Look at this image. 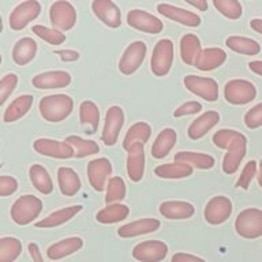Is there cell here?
<instances>
[{
	"instance_id": "6da1fadb",
	"label": "cell",
	"mask_w": 262,
	"mask_h": 262,
	"mask_svg": "<svg viewBox=\"0 0 262 262\" xmlns=\"http://www.w3.org/2000/svg\"><path fill=\"white\" fill-rule=\"evenodd\" d=\"M213 143L220 149H225L223 159V171L227 175H232L239 169L247 151V138L236 130L223 128L214 133Z\"/></svg>"
},
{
	"instance_id": "7a4b0ae2",
	"label": "cell",
	"mask_w": 262,
	"mask_h": 262,
	"mask_svg": "<svg viewBox=\"0 0 262 262\" xmlns=\"http://www.w3.org/2000/svg\"><path fill=\"white\" fill-rule=\"evenodd\" d=\"M74 110L73 98L67 94H49L38 102V111L44 120L49 123L63 122Z\"/></svg>"
},
{
	"instance_id": "3957f363",
	"label": "cell",
	"mask_w": 262,
	"mask_h": 262,
	"mask_svg": "<svg viewBox=\"0 0 262 262\" xmlns=\"http://www.w3.org/2000/svg\"><path fill=\"white\" fill-rule=\"evenodd\" d=\"M42 210V201L32 194L19 196L12 204L10 214L12 221L18 225H28L40 216Z\"/></svg>"
},
{
	"instance_id": "277c9868",
	"label": "cell",
	"mask_w": 262,
	"mask_h": 262,
	"mask_svg": "<svg viewBox=\"0 0 262 262\" xmlns=\"http://www.w3.org/2000/svg\"><path fill=\"white\" fill-rule=\"evenodd\" d=\"M235 231L245 239H257L262 236V210L255 208L242 210L235 220Z\"/></svg>"
},
{
	"instance_id": "5b68a950",
	"label": "cell",
	"mask_w": 262,
	"mask_h": 262,
	"mask_svg": "<svg viewBox=\"0 0 262 262\" xmlns=\"http://www.w3.org/2000/svg\"><path fill=\"white\" fill-rule=\"evenodd\" d=\"M173 63V42L169 38H161L153 48L150 69L157 77H165L171 71Z\"/></svg>"
},
{
	"instance_id": "8992f818",
	"label": "cell",
	"mask_w": 262,
	"mask_h": 262,
	"mask_svg": "<svg viewBox=\"0 0 262 262\" xmlns=\"http://www.w3.org/2000/svg\"><path fill=\"white\" fill-rule=\"evenodd\" d=\"M224 97L232 105H245L257 97V89L250 81L232 79L225 83Z\"/></svg>"
},
{
	"instance_id": "52a82bcc",
	"label": "cell",
	"mask_w": 262,
	"mask_h": 262,
	"mask_svg": "<svg viewBox=\"0 0 262 262\" xmlns=\"http://www.w3.org/2000/svg\"><path fill=\"white\" fill-rule=\"evenodd\" d=\"M49 20L53 29L59 32H67L77 24V11L70 2H55L49 8Z\"/></svg>"
},
{
	"instance_id": "ba28073f",
	"label": "cell",
	"mask_w": 262,
	"mask_h": 262,
	"mask_svg": "<svg viewBox=\"0 0 262 262\" xmlns=\"http://www.w3.org/2000/svg\"><path fill=\"white\" fill-rule=\"evenodd\" d=\"M183 83L188 92L204 98L205 101L214 102L219 98V85L213 78L187 75V77H184Z\"/></svg>"
},
{
	"instance_id": "9c48e42d",
	"label": "cell",
	"mask_w": 262,
	"mask_h": 262,
	"mask_svg": "<svg viewBox=\"0 0 262 262\" xmlns=\"http://www.w3.org/2000/svg\"><path fill=\"white\" fill-rule=\"evenodd\" d=\"M147 47L143 41H134L131 42L123 52L119 60V70L124 75H131L141 67L146 56Z\"/></svg>"
},
{
	"instance_id": "30bf717a",
	"label": "cell",
	"mask_w": 262,
	"mask_h": 262,
	"mask_svg": "<svg viewBox=\"0 0 262 262\" xmlns=\"http://www.w3.org/2000/svg\"><path fill=\"white\" fill-rule=\"evenodd\" d=\"M41 4L37 0L22 2L10 14L8 24L12 30H22L40 15Z\"/></svg>"
},
{
	"instance_id": "8fae6325",
	"label": "cell",
	"mask_w": 262,
	"mask_h": 262,
	"mask_svg": "<svg viewBox=\"0 0 262 262\" xmlns=\"http://www.w3.org/2000/svg\"><path fill=\"white\" fill-rule=\"evenodd\" d=\"M124 124V112L119 105H112L105 114V123L102 128L101 139L106 146H114L118 142L119 134Z\"/></svg>"
},
{
	"instance_id": "7c38bea8",
	"label": "cell",
	"mask_w": 262,
	"mask_h": 262,
	"mask_svg": "<svg viewBox=\"0 0 262 262\" xmlns=\"http://www.w3.org/2000/svg\"><path fill=\"white\" fill-rule=\"evenodd\" d=\"M232 202L228 196L216 195L205 206L204 217L206 223L212 225H220L228 220L232 214Z\"/></svg>"
},
{
	"instance_id": "4fadbf2b",
	"label": "cell",
	"mask_w": 262,
	"mask_h": 262,
	"mask_svg": "<svg viewBox=\"0 0 262 262\" xmlns=\"http://www.w3.org/2000/svg\"><path fill=\"white\" fill-rule=\"evenodd\" d=\"M111 173H112V164L105 157L94 159L88 164V179H89L90 186L96 191L100 192L102 190H106Z\"/></svg>"
},
{
	"instance_id": "5bb4252c",
	"label": "cell",
	"mask_w": 262,
	"mask_h": 262,
	"mask_svg": "<svg viewBox=\"0 0 262 262\" xmlns=\"http://www.w3.org/2000/svg\"><path fill=\"white\" fill-rule=\"evenodd\" d=\"M128 26L147 34H159L163 32L164 24L157 16L151 15L143 10H131L127 14Z\"/></svg>"
},
{
	"instance_id": "9a60e30c",
	"label": "cell",
	"mask_w": 262,
	"mask_h": 262,
	"mask_svg": "<svg viewBox=\"0 0 262 262\" xmlns=\"http://www.w3.org/2000/svg\"><path fill=\"white\" fill-rule=\"evenodd\" d=\"M33 149L41 156L51 159L66 160L74 157V149L66 141H55L49 138H38L33 142Z\"/></svg>"
},
{
	"instance_id": "2e32d148",
	"label": "cell",
	"mask_w": 262,
	"mask_h": 262,
	"mask_svg": "<svg viewBox=\"0 0 262 262\" xmlns=\"http://www.w3.org/2000/svg\"><path fill=\"white\" fill-rule=\"evenodd\" d=\"M168 246L160 241H146L133 249V257L139 262H160L167 257Z\"/></svg>"
},
{
	"instance_id": "e0dca14e",
	"label": "cell",
	"mask_w": 262,
	"mask_h": 262,
	"mask_svg": "<svg viewBox=\"0 0 262 262\" xmlns=\"http://www.w3.org/2000/svg\"><path fill=\"white\" fill-rule=\"evenodd\" d=\"M92 10L94 15L108 28L118 29L122 25V11L112 0H94Z\"/></svg>"
},
{
	"instance_id": "ac0fdd59",
	"label": "cell",
	"mask_w": 262,
	"mask_h": 262,
	"mask_svg": "<svg viewBox=\"0 0 262 262\" xmlns=\"http://www.w3.org/2000/svg\"><path fill=\"white\" fill-rule=\"evenodd\" d=\"M127 176L131 182L138 183L145 173V150L142 143H135L127 150Z\"/></svg>"
},
{
	"instance_id": "d6986e66",
	"label": "cell",
	"mask_w": 262,
	"mask_h": 262,
	"mask_svg": "<svg viewBox=\"0 0 262 262\" xmlns=\"http://www.w3.org/2000/svg\"><path fill=\"white\" fill-rule=\"evenodd\" d=\"M70 83H71V75L63 70L37 74L32 79V85L37 89H63L67 88Z\"/></svg>"
},
{
	"instance_id": "ffe728a7",
	"label": "cell",
	"mask_w": 262,
	"mask_h": 262,
	"mask_svg": "<svg viewBox=\"0 0 262 262\" xmlns=\"http://www.w3.org/2000/svg\"><path fill=\"white\" fill-rule=\"evenodd\" d=\"M157 11L165 18H169V19L175 20L180 25H184V26H188V28H198L201 25V16L196 15L195 12L175 7L172 4L160 3L157 6Z\"/></svg>"
},
{
	"instance_id": "44dd1931",
	"label": "cell",
	"mask_w": 262,
	"mask_h": 262,
	"mask_svg": "<svg viewBox=\"0 0 262 262\" xmlns=\"http://www.w3.org/2000/svg\"><path fill=\"white\" fill-rule=\"evenodd\" d=\"M160 214L168 220H186L194 216V205L186 201H165L160 205Z\"/></svg>"
},
{
	"instance_id": "7402d4cb",
	"label": "cell",
	"mask_w": 262,
	"mask_h": 262,
	"mask_svg": "<svg viewBox=\"0 0 262 262\" xmlns=\"http://www.w3.org/2000/svg\"><path fill=\"white\" fill-rule=\"evenodd\" d=\"M160 221L157 219H139V220L131 221L128 224L122 225L118 229V235L120 237H135L146 233L156 232L160 228Z\"/></svg>"
},
{
	"instance_id": "603a6c76",
	"label": "cell",
	"mask_w": 262,
	"mask_h": 262,
	"mask_svg": "<svg viewBox=\"0 0 262 262\" xmlns=\"http://www.w3.org/2000/svg\"><path fill=\"white\" fill-rule=\"evenodd\" d=\"M220 122V115L216 111H208V112H205L200 116V118H196L194 122L190 124L187 130V135L188 138L194 139H201L202 137L208 134L209 131L212 130L213 127L216 126L217 123Z\"/></svg>"
},
{
	"instance_id": "cb8c5ba5",
	"label": "cell",
	"mask_w": 262,
	"mask_h": 262,
	"mask_svg": "<svg viewBox=\"0 0 262 262\" xmlns=\"http://www.w3.org/2000/svg\"><path fill=\"white\" fill-rule=\"evenodd\" d=\"M82 246H83V241L79 236L66 237V239H61L60 242L49 246L47 250V255L52 261H59L61 258L69 257L71 254L79 251Z\"/></svg>"
},
{
	"instance_id": "d4e9b609",
	"label": "cell",
	"mask_w": 262,
	"mask_h": 262,
	"mask_svg": "<svg viewBox=\"0 0 262 262\" xmlns=\"http://www.w3.org/2000/svg\"><path fill=\"white\" fill-rule=\"evenodd\" d=\"M81 210V205H73V206L59 209V210L51 213L49 216H47L42 220L37 221L36 227L37 228H55V227L66 224L67 221H70L71 219L77 216Z\"/></svg>"
},
{
	"instance_id": "484cf974",
	"label": "cell",
	"mask_w": 262,
	"mask_h": 262,
	"mask_svg": "<svg viewBox=\"0 0 262 262\" xmlns=\"http://www.w3.org/2000/svg\"><path fill=\"white\" fill-rule=\"evenodd\" d=\"M225 60H227V53L224 49L206 48L202 49L194 67L201 71H212V70L219 69L220 66L224 64Z\"/></svg>"
},
{
	"instance_id": "4316f807",
	"label": "cell",
	"mask_w": 262,
	"mask_h": 262,
	"mask_svg": "<svg viewBox=\"0 0 262 262\" xmlns=\"http://www.w3.org/2000/svg\"><path fill=\"white\" fill-rule=\"evenodd\" d=\"M37 42L30 37H22L12 48V60L18 66H26L36 57Z\"/></svg>"
},
{
	"instance_id": "83f0119b",
	"label": "cell",
	"mask_w": 262,
	"mask_h": 262,
	"mask_svg": "<svg viewBox=\"0 0 262 262\" xmlns=\"http://www.w3.org/2000/svg\"><path fill=\"white\" fill-rule=\"evenodd\" d=\"M57 183L60 192L66 196L75 195L81 190V179L77 172L70 167H60L57 171Z\"/></svg>"
},
{
	"instance_id": "f1b7e54d",
	"label": "cell",
	"mask_w": 262,
	"mask_h": 262,
	"mask_svg": "<svg viewBox=\"0 0 262 262\" xmlns=\"http://www.w3.org/2000/svg\"><path fill=\"white\" fill-rule=\"evenodd\" d=\"M33 101H34V98L30 94H22L19 97H16L4 111L3 122L12 123L19 120L20 118H24L32 108Z\"/></svg>"
},
{
	"instance_id": "f546056e",
	"label": "cell",
	"mask_w": 262,
	"mask_h": 262,
	"mask_svg": "<svg viewBox=\"0 0 262 262\" xmlns=\"http://www.w3.org/2000/svg\"><path fill=\"white\" fill-rule=\"evenodd\" d=\"M79 120L82 127L85 128V133L94 134L98 128L100 123V110L98 106L90 100L82 101L79 105Z\"/></svg>"
},
{
	"instance_id": "4dcf8cb0",
	"label": "cell",
	"mask_w": 262,
	"mask_h": 262,
	"mask_svg": "<svg viewBox=\"0 0 262 262\" xmlns=\"http://www.w3.org/2000/svg\"><path fill=\"white\" fill-rule=\"evenodd\" d=\"M176 139H178V134H176V131L173 128L167 127V128L161 130L160 134L157 135L156 141L153 142L151 156L155 159H164L172 150V147L176 145Z\"/></svg>"
},
{
	"instance_id": "1f68e13d",
	"label": "cell",
	"mask_w": 262,
	"mask_h": 262,
	"mask_svg": "<svg viewBox=\"0 0 262 262\" xmlns=\"http://www.w3.org/2000/svg\"><path fill=\"white\" fill-rule=\"evenodd\" d=\"M201 52H202L201 41L195 34L187 33L180 38V57H182L183 63L194 66Z\"/></svg>"
},
{
	"instance_id": "d6a6232c",
	"label": "cell",
	"mask_w": 262,
	"mask_h": 262,
	"mask_svg": "<svg viewBox=\"0 0 262 262\" xmlns=\"http://www.w3.org/2000/svg\"><path fill=\"white\" fill-rule=\"evenodd\" d=\"M225 45L231 51L241 55H247V56H255L261 52V45L258 44V41L243 36H229L225 40Z\"/></svg>"
},
{
	"instance_id": "836d02e7",
	"label": "cell",
	"mask_w": 262,
	"mask_h": 262,
	"mask_svg": "<svg viewBox=\"0 0 262 262\" xmlns=\"http://www.w3.org/2000/svg\"><path fill=\"white\" fill-rule=\"evenodd\" d=\"M29 178L36 190L44 195H49L53 191V182L48 171L40 164H33L29 168Z\"/></svg>"
},
{
	"instance_id": "e575fe53",
	"label": "cell",
	"mask_w": 262,
	"mask_h": 262,
	"mask_svg": "<svg viewBox=\"0 0 262 262\" xmlns=\"http://www.w3.org/2000/svg\"><path fill=\"white\" fill-rule=\"evenodd\" d=\"M194 168L184 163H167L161 164L155 169V173L161 179H183L192 175Z\"/></svg>"
},
{
	"instance_id": "d590c367",
	"label": "cell",
	"mask_w": 262,
	"mask_h": 262,
	"mask_svg": "<svg viewBox=\"0 0 262 262\" xmlns=\"http://www.w3.org/2000/svg\"><path fill=\"white\" fill-rule=\"evenodd\" d=\"M151 135V127L145 122L134 123L133 126L127 130L124 139H123V147L124 150H128L135 143H145L149 141Z\"/></svg>"
},
{
	"instance_id": "8d00e7d4",
	"label": "cell",
	"mask_w": 262,
	"mask_h": 262,
	"mask_svg": "<svg viewBox=\"0 0 262 262\" xmlns=\"http://www.w3.org/2000/svg\"><path fill=\"white\" fill-rule=\"evenodd\" d=\"M175 161L188 164L196 169H210L216 164V160L212 156L198 151H179L175 155Z\"/></svg>"
},
{
	"instance_id": "74e56055",
	"label": "cell",
	"mask_w": 262,
	"mask_h": 262,
	"mask_svg": "<svg viewBox=\"0 0 262 262\" xmlns=\"http://www.w3.org/2000/svg\"><path fill=\"white\" fill-rule=\"evenodd\" d=\"M128 213H130V209H128L127 205H106L105 208L101 209L96 214V220L98 223H101V224H115V223H119V221H123L124 219H127Z\"/></svg>"
},
{
	"instance_id": "f35d334b",
	"label": "cell",
	"mask_w": 262,
	"mask_h": 262,
	"mask_svg": "<svg viewBox=\"0 0 262 262\" xmlns=\"http://www.w3.org/2000/svg\"><path fill=\"white\" fill-rule=\"evenodd\" d=\"M66 142L69 143L70 146L74 149V155L78 159H83L88 156H93L100 151V146L94 141L90 139H83L77 135H70L64 139Z\"/></svg>"
},
{
	"instance_id": "ab89813d",
	"label": "cell",
	"mask_w": 262,
	"mask_h": 262,
	"mask_svg": "<svg viewBox=\"0 0 262 262\" xmlns=\"http://www.w3.org/2000/svg\"><path fill=\"white\" fill-rule=\"evenodd\" d=\"M22 243L16 237L4 236L0 239V262H14L20 255Z\"/></svg>"
},
{
	"instance_id": "60d3db41",
	"label": "cell",
	"mask_w": 262,
	"mask_h": 262,
	"mask_svg": "<svg viewBox=\"0 0 262 262\" xmlns=\"http://www.w3.org/2000/svg\"><path fill=\"white\" fill-rule=\"evenodd\" d=\"M126 198V183L120 176H114L108 180L106 184L105 202L106 205L120 204V201Z\"/></svg>"
},
{
	"instance_id": "b9f144b4",
	"label": "cell",
	"mask_w": 262,
	"mask_h": 262,
	"mask_svg": "<svg viewBox=\"0 0 262 262\" xmlns=\"http://www.w3.org/2000/svg\"><path fill=\"white\" fill-rule=\"evenodd\" d=\"M213 6L221 15L228 19H239L243 14L242 4L236 0H213Z\"/></svg>"
},
{
	"instance_id": "7bdbcfd3",
	"label": "cell",
	"mask_w": 262,
	"mask_h": 262,
	"mask_svg": "<svg viewBox=\"0 0 262 262\" xmlns=\"http://www.w3.org/2000/svg\"><path fill=\"white\" fill-rule=\"evenodd\" d=\"M32 32L37 37H40L41 40L47 41L51 45H60L66 41L64 33L59 32V30L53 28H47V26H42V25H34L32 28Z\"/></svg>"
},
{
	"instance_id": "ee69618b",
	"label": "cell",
	"mask_w": 262,
	"mask_h": 262,
	"mask_svg": "<svg viewBox=\"0 0 262 262\" xmlns=\"http://www.w3.org/2000/svg\"><path fill=\"white\" fill-rule=\"evenodd\" d=\"M18 85V75L16 74H7L0 81V104H4Z\"/></svg>"
},
{
	"instance_id": "f6af8a7d",
	"label": "cell",
	"mask_w": 262,
	"mask_h": 262,
	"mask_svg": "<svg viewBox=\"0 0 262 262\" xmlns=\"http://www.w3.org/2000/svg\"><path fill=\"white\" fill-rule=\"evenodd\" d=\"M257 161H254V160H250L249 163L246 164L245 168H243V171H242L241 176H239V179L236 182V187L243 188V190H247L251 183V180L254 179V176L257 175Z\"/></svg>"
},
{
	"instance_id": "bcb514c9",
	"label": "cell",
	"mask_w": 262,
	"mask_h": 262,
	"mask_svg": "<svg viewBox=\"0 0 262 262\" xmlns=\"http://www.w3.org/2000/svg\"><path fill=\"white\" fill-rule=\"evenodd\" d=\"M245 124L250 130H255L262 126V102L254 105L245 115Z\"/></svg>"
},
{
	"instance_id": "7dc6e473",
	"label": "cell",
	"mask_w": 262,
	"mask_h": 262,
	"mask_svg": "<svg viewBox=\"0 0 262 262\" xmlns=\"http://www.w3.org/2000/svg\"><path fill=\"white\" fill-rule=\"evenodd\" d=\"M202 110V104L198 101H187L178 106L173 112L175 118H182V116H188V115H195L201 112Z\"/></svg>"
},
{
	"instance_id": "c3c4849f",
	"label": "cell",
	"mask_w": 262,
	"mask_h": 262,
	"mask_svg": "<svg viewBox=\"0 0 262 262\" xmlns=\"http://www.w3.org/2000/svg\"><path fill=\"white\" fill-rule=\"evenodd\" d=\"M16 190H18V182H16L15 178L7 175L0 176V195H11Z\"/></svg>"
},
{
	"instance_id": "681fc988",
	"label": "cell",
	"mask_w": 262,
	"mask_h": 262,
	"mask_svg": "<svg viewBox=\"0 0 262 262\" xmlns=\"http://www.w3.org/2000/svg\"><path fill=\"white\" fill-rule=\"evenodd\" d=\"M171 262H206L202 258L187 253H178L172 257Z\"/></svg>"
},
{
	"instance_id": "f907efd6",
	"label": "cell",
	"mask_w": 262,
	"mask_h": 262,
	"mask_svg": "<svg viewBox=\"0 0 262 262\" xmlns=\"http://www.w3.org/2000/svg\"><path fill=\"white\" fill-rule=\"evenodd\" d=\"M56 55L60 57L63 61H75L79 59V52H78V51H73V49H61V51H56Z\"/></svg>"
},
{
	"instance_id": "816d5d0a",
	"label": "cell",
	"mask_w": 262,
	"mask_h": 262,
	"mask_svg": "<svg viewBox=\"0 0 262 262\" xmlns=\"http://www.w3.org/2000/svg\"><path fill=\"white\" fill-rule=\"evenodd\" d=\"M28 251L32 257L33 262H44V258H42V254L40 251V247L37 243H29Z\"/></svg>"
},
{
	"instance_id": "f5cc1de1",
	"label": "cell",
	"mask_w": 262,
	"mask_h": 262,
	"mask_svg": "<svg viewBox=\"0 0 262 262\" xmlns=\"http://www.w3.org/2000/svg\"><path fill=\"white\" fill-rule=\"evenodd\" d=\"M186 3L190 4L191 7L198 8L200 11H206V10H208V7H209V4H208V2H206V0H196V2H192V0H187Z\"/></svg>"
},
{
	"instance_id": "db71d44e",
	"label": "cell",
	"mask_w": 262,
	"mask_h": 262,
	"mask_svg": "<svg viewBox=\"0 0 262 262\" xmlns=\"http://www.w3.org/2000/svg\"><path fill=\"white\" fill-rule=\"evenodd\" d=\"M249 69L253 71V73L258 74L262 77V60H254L249 63Z\"/></svg>"
},
{
	"instance_id": "11a10c76",
	"label": "cell",
	"mask_w": 262,
	"mask_h": 262,
	"mask_svg": "<svg viewBox=\"0 0 262 262\" xmlns=\"http://www.w3.org/2000/svg\"><path fill=\"white\" fill-rule=\"evenodd\" d=\"M250 28L253 29L254 32L262 34V19H259V18L251 19L250 20Z\"/></svg>"
},
{
	"instance_id": "9f6ffc18",
	"label": "cell",
	"mask_w": 262,
	"mask_h": 262,
	"mask_svg": "<svg viewBox=\"0 0 262 262\" xmlns=\"http://www.w3.org/2000/svg\"><path fill=\"white\" fill-rule=\"evenodd\" d=\"M257 178H258V184L262 187V159L259 161V171L257 173Z\"/></svg>"
}]
</instances>
